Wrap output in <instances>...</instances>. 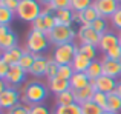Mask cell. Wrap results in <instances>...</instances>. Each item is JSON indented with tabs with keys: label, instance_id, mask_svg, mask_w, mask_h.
Listing matches in <instances>:
<instances>
[{
	"label": "cell",
	"instance_id": "1",
	"mask_svg": "<svg viewBox=\"0 0 121 114\" xmlns=\"http://www.w3.org/2000/svg\"><path fill=\"white\" fill-rule=\"evenodd\" d=\"M41 3L39 0H20L15 15L23 22H29L32 23L35 19H39L41 15Z\"/></svg>",
	"mask_w": 121,
	"mask_h": 114
},
{
	"label": "cell",
	"instance_id": "2",
	"mask_svg": "<svg viewBox=\"0 0 121 114\" xmlns=\"http://www.w3.org/2000/svg\"><path fill=\"white\" fill-rule=\"evenodd\" d=\"M48 97V90L41 82L32 80L25 86V93H23V102L32 105H40L44 99Z\"/></svg>",
	"mask_w": 121,
	"mask_h": 114
},
{
	"label": "cell",
	"instance_id": "3",
	"mask_svg": "<svg viewBox=\"0 0 121 114\" xmlns=\"http://www.w3.org/2000/svg\"><path fill=\"white\" fill-rule=\"evenodd\" d=\"M49 37L44 33L31 29L26 39V51L34 52V54H41L43 51H46L49 46Z\"/></svg>",
	"mask_w": 121,
	"mask_h": 114
},
{
	"label": "cell",
	"instance_id": "4",
	"mask_svg": "<svg viewBox=\"0 0 121 114\" xmlns=\"http://www.w3.org/2000/svg\"><path fill=\"white\" fill-rule=\"evenodd\" d=\"M49 42L55 46L65 45V43H71L74 42V39L77 37V33L72 29L71 26H65V25H60V26H55L49 34Z\"/></svg>",
	"mask_w": 121,
	"mask_h": 114
},
{
	"label": "cell",
	"instance_id": "5",
	"mask_svg": "<svg viewBox=\"0 0 121 114\" xmlns=\"http://www.w3.org/2000/svg\"><path fill=\"white\" fill-rule=\"evenodd\" d=\"M77 52H78V46L75 45L74 42L65 43V45L55 46L52 59L55 60L58 65H71L74 57L77 56Z\"/></svg>",
	"mask_w": 121,
	"mask_h": 114
},
{
	"label": "cell",
	"instance_id": "6",
	"mask_svg": "<svg viewBox=\"0 0 121 114\" xmlns=\"http://www.w3.org/2000/svg\"><path fill=\"white\" fill-rule=\"evenodd\" d=\"M20 102V94L15 88L12 86H5L3 90H0V106L3 109H11L15 105H18Z\"/></svg>",
	"mask_w": 121,
	"mask_h": 114
},
{
	"label": "cell",
	"instance_id": "7",
	"mask_svg": "<svg viewBox=\"0 0 121 114\" xmlns=\"http://www.w3.org/2000/svg\"><path fill=\"white\" fill-rule=\"evenodd\" d=\"M77 37L81 42V45H92V46H97V48L100 45V39H101V36L91 25H81L77 33Z\"/></svg>",
	"mask_w": 121,
	"mask_h": 114
},
{
	"label": "cell",
	"instance_id": "8",
	"mask_svg": "<svg viewBox=\"0 0 121 114\" xmlns=\"http://www.w3.org/2000/svg\"><path fill=\"white\" fill-rule=\"evenodd\" d=\"M92 6L97 9L100 17L110 19L117 12V9L120 8V3L117 0H94V5Z\"/></svg>",
	"mask_w": 121,
	"mask_h": 114
},
{
	"label": "cell",
	"instance_id": "9",
	"mask_svg": "<svg viewBox=\"0 0 121 114\" xmlns=\"http://www.w3.org/2000/svg\"><path fill=\"white\" fill-rule=\"evenodd\" d=\"M26 79V71L22 68L20 65H11L9 66V71L5 77V83H8L9 86H15V85H20L25 82Z\"/></svg>",
	"mask_w": 121,
	"mask_h": 114
},
{
	"label": "cell",
	"instance_id": "10",
	"mask_svg": "<svg viewBox=\"0 0 121 114\" xmlns=\"http://www.w3.org/2000/svg\"><path fill=\"white\" fill-rule=\"evenodd\" d=\"M91 85L94 86L95 91H101V93L110 94V93L115 91L117 79H112V77H109V76H101V77H98L97 80H92Z\"/></svg>",
	"mask_w": 121,
	"mask_h": 114
},
{
	"label": "cell",
	"instance_id": "11",
	"mask_svg": "<svg viewBox=\"0 0 121 114\" xmlns=\"http://www.w3.org/2000/svg\"><path fill=\"white\" fill-rule=\"evenodd\" d=\"M103 63V76H109L112 79H118L121 76V62L120 60H109L104 57Z\"/></svg>",
	"mask_w": 121,
	"mask_h": 114
},
{
	"label": "cell",
	"instance_id": "12",
	"mask_svg": "<svg viewBox=\"0 0 121 114\" xmlns=\"http://www.w3.org/2000/svg\"><path fill=\"white\" fill-rule=\"evenodd\" d=\"M55 14V23L57 26L65 25V26H72V22H77V12H74L72 9H58L54 12Z\"/></svg>",
	"mask_w": 121,
	"mask_h": 114
},
{
	"label": "cell",
	"instance_id": "13",
	"mask_svg": "<svg viewBox=\"0 0 121 114\" xmlns=\"http://www.w3.org/2000/svg\"><path fill=\"white\" fill-rule=\"evenodd\" d=\"M118 45H120V37L117 36L115 33H112V31H107V33H104L103 36H101L98 49H100V51H103L104 54H106L110 48L118 46Z\"/></svg>",
	"mask_w": 121,
	"mask_h": 114
},
{
	"label": "cell",
	"instance_id": "14",
	"mask_svg": "<svg viewBox=\"0 0 121 114\" xmlns=\"http://www.w3.org/2000/svg\"><path fill=\"white\" fill-rule=\"evenodd\" d=\"M48 65H49V60H48L46 57H43L41 54H37L35 62H34L29 74L34 76V77H43V76H46V72H48Z\"/></svg>",
	"mask_w": 121,
	"mask_h": 114
},
{
	"label": "cell",
	"instance_id": "15",
	"mask_svg": "<svg viewBox=\"0 0 121 114\" xmlns=\"http://www.w3.org/2000/svg\"><path fill=\"white\" fill-rule=\"evenodd\" d=\"M23 51L25 49H20L18 46H15V48H12V49H8V51H2L0 60L5 62V63H8L9 66L11 65H18L22 56H23Z\"/></svg>",
	"mask_w": 121,
	"mask_h": 114
},
{
	"label": "cell",
	"instance_id": "16",
	"mask_svg": "<svg viewBox=\"0 0 121 114\" xmlns=\"http://www.w3.org/2000/svg\"><path fill=\"white\" fill-rule=\"evenodd\" d=\"M91 79L86 72H74V76L71 77L69 83H71V90L72 91H77V90H81V88H86L91 85Z\"/></svg>",
	"mask_w": 121,
	"mask_h": 114
},
{
	"label": "cell",
	"instance_id": "17",
	"mask_svg": "<svg viewBox=\"0 0 121 114\" xmlns=\"http://www.w3.org/2000/svg\"><path fill=\"white\" fill-rule=\"evenodd\" d=\"M98 17H100V14L97 12V9H95L94 6L84 9V11L77 12V22L80 25H92Z\"/></svg>",
	"mask_w": 121,
	"mask_h": 114
},
{
	"label": "cell",
	"instance_id": "18",
	"mask_svg": "<svg viewBox=\"0 0 121 114\" xmlns=\"http://www.w3.org/2000/svg\"><path fill=\"white\" fill-rule=\"evenodd\" d=\"M91 63H92V60L89 59V57H86L84 54H81V52L78 51L71 65H72V68H74L75 72H86L87 68L91 66Z\"/></svg>",
	"mask_w": 121,
	"mask_h": 114
},
{
	"label": "cell",
	"instance_id": "19",
	"mask_svg": "<svg viewBox=\"0 0 121 114\" xmlns=\"http://www.w3.org/2000/svg\"><path fill=\"white\" fill-rule=\"evenodd\" d=\"M17 43H18L17 34L11 29H9V33H6L5 36H0V48H2V51H8V49L15 48Z\"/></svg>",
	"mask_w": 121,
	"mask_h": 114
},
{
	"label": "cell",
	"instance_id": "20",
	"mask_svg": "<svg viewBox=\"0 0 121 114\" xmlns=\"http://www.w3.org/2000/svg\"><path fill=\"white\" fill-rule=\"evenodd\" d=\"M49 90L57 96V94H61L65 91L71 90V83H69V80H63L60 77H54L49 80Z\"/></svg>",
	"mask_w": 121,
	"mask_h": 114
},
{
	"label": "cell",
	"instance_id": "21",
	"mask_svg": "<svg viewBox=\"0 0 121 114\" xmlns=\"http://www.w3.org/2000/svg\"><path fill=\"white\" fill-rule=\"evenodd\" d=\"M74 94H75V102L81 105V103H84V102L92 100V97H94V94H95V90H94L92 85H89V86H86V88L74 91Z\"/></svg>",
	"mask_w": 121,
	"mask_h": 114
},
{
	"label": "cell",
	"instance_id": "22",
	"mask_svg": "<svg viewBox=\"0 0 121 114\" xmlns=\"http://www.w3.org/2000/svg\"><path fill=\"white\" fill-rule=\"evenodd\" d=\"M86 74L89 76L91 80H97L98 77H101V76H103V63H101V60H97V59L92 60V63L87 68Z\"/></svg>",
	"mask_w": 121,
	"mask_h": 114
},
{
	"label": "cell",
	"instance_id": "23",
	"mask_svg": "<svg viewBox=\"0 0 121 114\" xmlns=\"http://www.w3.org/2000/svg\"><path fill=\"white\" fill-rule=\"evenodd\" d=\"M55 100H57V105L58 106L72 105V103H75V94H74L72 90H68V91H65V93H61V94H57Z\"/></svg>",
	"mask_w": 121,
	"mask_h": 114
},
{
	"label": "cell",
	"instance_id": "24",
	"mask_svg": "<svg viewBox=\"0 0 121 114\" xmlns=\"http://www.w3.org/2000/svg\"><path fill=\"white\" fill-rule=\"evenodd\" d=\"M35 57H37V54L29 52V51H26V49H25V51H23V56H22L20 62H18V65H20L26 72H29L31 68H32V65H34V62H35Z\"/></svg>",
	"mask_w": 121,
	"mask_h": 114
},
{
	"label": "cell",
	"instance_id": "25",
	"mask_svg": "<svg viewBox=\"0 0 121 114\" xmlns=\"http://www.w3.org/2000/svg\"><path fill=\"white\" fill-rule=\"evenodd\" d=\"M106 111L112 113H120L121 111V97L115 93L107 94V109Z\"/></svg>",
	"mask_w": 121,
	"mask_h": 114
},
{
	"label": "cell",
	"instance_id": "26",
	"mask_svg": "<svg viewBox=\"0 0 121 114\" xmlns=\"http://www.w3.org/2000/svg\"><path fill=\"white\" fill-rule=\"evenodd\" d=\"M54 114H83V111H81V105L75 102V103H72V105H66V106L57 105Z\"/></svg>",
	"mask_w": 121,
	"mask_h": 114
},
{
	"label": "cell",
	"instance_id": "27",
	"mask_svg": "<svg viewBox=\"0 0 121 114\" xmlns=\"http://www.w3.org/2000/svg\"><path fill=\"white\" fill-rule=\"evenodd\" d=\"M81 111H83V114H103L104 109L100 108L95 102L89 100V102L81 103Z\"/></svg>",
	"mask_w": 121,
	"mask_h": 114
},
{
	"label": "cell",
	"instance_id": "28",
	"mask_svg": "<svg viewBox=\"0 0 121 114\" xmlns=\"http://www.w3.org/2000/svg\"><path fill=\"white\" fill-rule=\"evenodd\" d=\"M94 5V0H71V9L74 12H80L91 8Z\"/></svg>",
	"mask_w": 121,
	"mask_h": 114
},
{
	"label": "cell",
	"instance_id": "29",
	"mask_svg": "<svg viewBox=\"0 0 121 114\" xmlns=\"http://www.w3.org/2000/svg\"><path fill=\"white\" fill-rule=\"evenodd\" d=\"M74 68L72 65H60L58 66V72H57V77L63 79V80H71V77L74 76Z\"/></svg>",
	"mask_w": 121,
	"mask_h": 114
},
{
	"label": "cell",
	"instance_id": "30",
	"mask_svg": "<svg viewBox=\"0 0 121 114\" xmlns=\"http://www.w3.org/2000/svg\"><path fill=\"white\" fill-rule=\"evenodd\" d=\"M14 15H15V12L9 11L8 8H3V6H0V25L9 26V23L12 22Z\"/></svg>",
	"mask_w": 121,
	"mask_h": 114
},
{
	"label": "cell",
	"instance_id": "31",
	"mask_svg": "<svg viewBox=\"0 0 121 114\" xmlns=\"http://www.w3.org/2000/svg\"><path fill=\"white\" fill-rule=\"evenodd\" d=\"M92 102H95L100 108H103L104 111L107 109V94L101 93V91H95L94 97H92Z\"/></svg>",
	"mask_w": 121,
	"mask_h": 114
},
{
	"label": "cell",
	"instance_id": "32",
	"mask_svg": "<svg viewBox=\"0 0 121 114\" xmlns=\"http://www.w3.org/2000/svg\"><path fill=\"white\" fill-rule=\"evenodd\" d=\"M97 46H92V45H81L78 46V51L81 52V54H84L86 57H89L91 60H95L97 59Z\"/></svg>",
	"mask_w": 121,
	"mask_h": 114
},
{
	"label": "cell",
	"instance_id": "33",
	"mask_svg": "<svg viewBox=\"0 0 121 114\" xmlns=\"http://www.w3.org/2000/svg\"><path fill=\"white\" fill-rule=\"evenodd\" d=\"M91 26L94 28V29L97 31L100 36H103L104 33H107V31H109V29H107V20H106L104 17H98L97 20H95L94 23L91 25Z\"/></svg>",
	"mask_w": 121,
	"mask_h": 114
},
{
	"label": "cell",
	"instance_id": "34",
	"mask_svg": "<svg viewBox=\"0 0 121 114\" xmlns=\"http://www.w3.org/2000/svg\"><path fill=\"white\" fill-rule=\"evenodd\" d=\"M58 63L55 62L54 59H49V65H48V72H46V77L48 80H51V79L57 77V72H58Z\"/></svg>",
	"mask_w": 121,
	"mask_h": 114
},
{
	"label": "cell",
	"instance_id": "35",
	"mask_svg": "<svg viewBox=\"0 0 121 114\" xmlns=\"http://www.w3.org/2000/svg\"><path fill=\"white\" fill-rule=\"evenodd\" d=\"M71 9V0H52L51 3V9L54 12L58 11V9Z\"/></svg>",
	"mask_w": 121,
	"mask_h": 114
},
{
	"label": "cell",
	"instance_id": "36",
	"mask_svg": "<svg viewBox=\"0 0 121 114\" xmlns=\"http://www.w3.org/2000/svg\"><path fill=\"white\" fill-rule=\"evenodd\" d=\"M29 113H31V106L18 103V105H15L14 108L8 109V111H6L5 114H29Z\"/></svg>",
	"mask_w": 121,
	"mask_h": 114
},
{
	"label": "cell",
	"instance_id": "37",
	"mask_svg": "<svg viewBox=\"0 0 121 114\" xmlns=\"http://www.w3.org/2000/svg\"><path fill=\"white\" fill-rule=\"evenodd\" d=\"M104 57L109 60H121V46H113V48H110L109 51L104 54Z\"/></svg>",
	"mask_w": 121,
	"mask_h": 114
},
{
	"label": "cell",
	"instance_id": "38",
	"mask_svg": "<svg viewBox=\"0 0 121 114\" xmlns=\"http://www.w3.org/2000/svg\"><path fill=\"white\" fill-rule=\"evenodd\" d=\"M110 23H112V26L115 28V29H118V33H121V5L120 8L117 9V12L110 17Z\"/></svg>",
	"mask_w": 121,
	"mask_h": 114
},
{
	"label": "cell",
	"instance_id": "39",
	"mask_svg": "<svg viewBox=\"0 0 121 114\" xmlns=\"http://www.w3.org/2000/svg\"><path fill=\"white\" fill-rule=\"evenodd\" d=\"M18 5H20V0H0V6L8 8L9 11H12V12L17 11Z\"/></svg>",
	"mask_w": 121,
	"mask_h": 114
},
{
	"label": "cell",
	"instance_id": "40",
	"mask_svg": "<svg viewBox=\"0 0 121 114\" xmlns=\"http://www.w3.org/2000/svg\"><path fill=\"white\" fill-rule=\"evenodd\" d=\"M32 26H31V29H35V31H40V33H44L46 34V26H44V20H43V15H40L39 19H35V20L32 22ZM48 36V34H46Z\"/></svg>",
	"mask_w": 121,
	"mask_h": 114
},
{
	"label": "cell",
	"instance_id": "41",
	"mask_svg": "<svg viewBox=\"0 0 121 114\" xmlns=\"http://www.w3.org/2000/svg\"><path fill=\"white\" fill-rule=\"evenodd\" d=\"M29 114H51L49 113V109L46 108V106L44 105H32L31 106V113Z\"/></svg>",
	"mask_w": 121,
	"mask_h": 114
},
{
	"label": "cell",
	"instance_id": "42",
	"mask_svg": "<svg viewBox=\"0 0 121 114\" xmlns=\"http://www.w3.org/2000/svg\"><path fill=\"white\" fill-rule=\"evenodd\" d=\"M8 71H9V65L0 60V79H2V80H5V77H6V74H8Z\"/></svg>",
	"mask_w": 121,
	"mask_h": 114
},
{
	"label": "cell",
	"instance_id": "43",
	"mask_svg": "<svg viewBox=\"0 0 121 114\" xmlns=\"http://www.w3.org/2000/svg\"><path fill=\"white\" fill-rule=\"evenodd\" d=\"M115 94H118V96L121 97V80L117 82V86H115V91H113Z\"/></svg>",
	"mask_w": 121,
	"mask_h": 114
},
{
	"label": "cell",
	"instance_id": "44",
	"mask_svg": "<svg viewBox=\"0 0 121 114\" xmlns=\"http://www.w3.org/2000/svg\"><path fill=\"white\" fill-rule=\"evenodd\" d=\"M39 2L41 3V5H44V6H51V3H52V0H39Z\"/></svg>",
	"mask_w": 121,
	"mask_h": 114
},
{
	"label": "cell",
	"instance_id": "45",
	"mask_svg": "<svg viewBox=\"0 0 121 114\" xmlns=\"http://www.w3.org/2000/svg\"><path fill=\"white\" fill-rule=\"evenodd\" d=\"M103 114H118V113H112V111H104Z\"/></svg>",
	"mask_w": 121,
	"mask_h": 114
},
{
	"label": "cell",
	"instance_id": "46",
	"mask_svg": "<svg viewBox=\"0 0 121 114\" xmlns=\"http://www.w3.org/2000/svg\"><path fill=\"white\" fill-rule=\"evenodd\" d=\"M118 37H120V46H121V33H118Z\"/></svg>",
	"mask_w": 121,
	"mask_h": 114
},
{
	"label": "cell",
	"instance_id": "47",
	"mask_svg": "<svg viewBox=\"0 0 121 114\" xmlns=\"http://www.w3.org/2000/svg\"><path fill=\"white\" fill-rule=\"evenodd\" d=\"M117 2H118V3H120V5H121V0H117Z\"/></svg>",
	"mask_w": 121,
	"mask_h": 114
},
{
	"label": "cell",
	"instance_id": "48",
	"mask_svg": "<svg viewBox=\"0 0 121 114\" xmlns=\"http://www.w3.org/2000/svg\"><path fill=\"white\" fill-rule=\"evenodd\" d=\"M120 62H121V60H120Z\"/></svg>",
	"mask_w": 121,
	"mask_h": 114
}]
</instances>
